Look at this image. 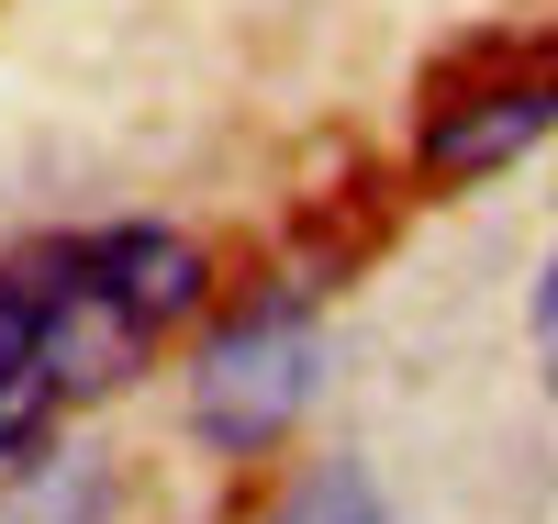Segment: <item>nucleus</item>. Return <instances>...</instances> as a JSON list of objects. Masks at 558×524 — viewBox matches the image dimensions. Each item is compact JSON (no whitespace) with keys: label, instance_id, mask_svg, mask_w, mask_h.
<instances>
[{"label":"nucleus","instance_id":"obj_1","mask_svg":"<svg viewBox=\"0 0 558 524\" xmlns=\"http://www.w3.org/2000/svg\"><path fill=\"white\" fill-rule=\"evenodd\" d=\"M302 402H313V313H302V291H268V302H246V313L202 346V368H191V424H202L223 458H257V447L291 436Z\"/></svg>","mask_w":558,"mask_h":524},{"label":"nucleus","instance_id":"obj_2","mask_svg":"<svg viewBox=\"0 0 558 524\" xmlns=\"http://www.w3.org/2000/svg\"><path fill=\"white\" fill-rule=\"evenodd\" d=\"M558 134V68H525V78H481V89H436L425 101V179H492V168H514L536 157Z\"/></svg>","mask_w":558,"mask_h":524},{"label":"nucleus","instance_id":"obj_3","mask_svg":"<svg viewBox=\"0 0 558 524\" xmlns=\"http://www.w3.org/2000/svg\"><path fill=\"white\" fill-rule=\"evenodd\" d=\"M23 291H34V368H45V391H57V402L112 391V379L146 357V336H157L146 313H123L112 291L68 279L57 257H45V279H23Z\"/></svg>","mask_w":558,"mask_h":524},{"label":"nucleus","instance_id":"obj_4","mask_svg":"<svg viewBox=\"0 0 558 524\" xmlns=\"http://www.w3.org/2000/svg\"><path fill=\"white\" fill-rule=\"evenodd\" d=\"M68 279H89V291H112L123 313H146V324H179L202 302V246L191 234H168V223H112V234H78V246H57Z\"/></svg>","mask_w":558,"mask_h":524},{"label":"nucleus","instance_id":"obj_5","mask_svg":"<svg viewBox=\"0 0 558 524\" xmlns=\"http://www.w3.org/2000/svg\"><path fill=\"white\" fill-rule=\"evenodd\" d=\"M279 524H380V491H368V468L324 458V468H302V480H291Z\"/></svg>","mask_w":558,"mask_h":524},{"label":"nucleus","instance_id":"obj_6","mask_svg":"<svg viewBox=\"0 0 558 524\" xmlns=\"http://www.w3.org/2000/svg\"><path fill=\"white\" fill-rule=\"evenodd\" d=\"M23 368H34V291L0 279V379H23Z\"/></svg>","mask_w":558,"mask_h":524},{"label":"nucleus","instance_id":"obj_7","mask_svg":"<svg viewBox=\"0 0 558 524\" xmlns=\"http://www.w3.org/2000/svg\"><path fill=\"white\" fill-rule=\"evenodd\" d=\"M536 379H547V391H558V246H547V268H536Z\"/></svg>","mask_w":558,"mask_h":524}]
</instances>
